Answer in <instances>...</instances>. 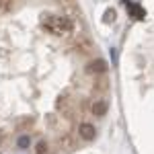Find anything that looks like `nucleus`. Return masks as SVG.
<instances>
[{"label": "nucleus", "instance_id": "3", "mask_svg": "<svg viewBox=\"0 0 154 154\" xmlns=\"http://www.w3.org/2000/svg\"><path fill=\"white\" fill-rule=\"evenodd\" d=\"M123 4H125V8L130 11V17H134L136 21H144V19H146V11H144L140 4H136V2H131V0H123Z\"/></svg>", "mask_w": 154, "mask_h": 154}, {"label": "nucleus", "instance_id": "9", "mask_svg": "<svg viewBox=\"0 0 154 154\" xmlns=\"http://www.w3.org/2000/svg\"><path fill=\"white\" fill-rule=\"evenodd\" d=\"M60 2H64V4H72L74 0H60Z\"/></svg>", "mask_w": 154, "mask_h": 154}, {"label": "nucleus", "instance_id": "2", "mask_svg": "<svg viewBox=\"0 0 154 154\" xmlns=\"http://www.w3.org/2000/svg\"><path fill=\"white\" fill-rule=\"evenodd\" d=\"M78 136L82 138L84 142L95 140V136H97L95 125H93V123H88V121H80V123H78Z\"/></svg>", "mask_w": 154, "mask_h": 154}, {"label": "nucleus", "instance_id": "8", "mask_svg": "<svg viewBox=\"0 0 154 154\" xmlns=\"http://www.w3.org/2000/svg\"><path fill=\"white\" fill-rule=\"evenodd\" d=\"M48 148H49V144L41 140V142H39V144L35 146V154H51V152L48 150Z\"/></svg>", "mask_w": 154, "mask_h": 154}, {"label": "nucleus", "instance_id": "5", "mask_svg": "<svg viewBox=\"0 0 154 154\" xmlns=\"http://www.w3.org/2000/svg\"><path fill=\"white\" fill-rule=\"evenodd\" d=\"M107 109H109V105H107L105 99H95V101H93V105H91L93 115H99V117H103V115H105Z\"/></svg>", "mask_w": 154, "mask_h": 154}, {"label": "nucleus", "instance_id": "1", "mask_svg": "<svg viewBox=\"0 0 154 154\" xmlns=\"http://www.w3.org/2000/svg\"><path fill=\"white\" fill-rule=\"evenodd\" d=\"M41 25L48 33L56 37H66L74 31V21L70 17H62V14H48V17H43Z\"/></svg>", "mask_w": 154, "mask_h": 154}, {"label": "nucleus", "instance_id": "7", "mask_svg": "<svg viewBox=\"0 0 154 154\" xmlns=\"http://www.w3.org/2000/svg\"><path fill=\"white\" fill-rule=\"evenodd\" d=\"M115 17H117V12L113 11V8H107L105 14H103V23H113V21H115Z\"/></svg>", "mask_w": 154, "mask_h": 154}, {"label": "nucleus", "instance_id": "6", "mask_svg": "<svg viewBox=\"0 0 154 154\" xmlns=\"http://www.w3.org/2000/svg\"><path fill=\"white\" fill-rule=\"evenodd\" d=\"M29 146H31V138H29V134H23V136H19V138H17V148L27 150Z\"/></svg>", "mask_w": 154, "mask_h": 154}, {"label": "nucleus", "instance_id": "4", "mask_svg": "<svg viewBox=\"0 0 154 154\" xmlns=\"http://www.w3.org/2000/svg\"><path fill=\"white\" fill-rule=\"evenodd\" d=\"M86 70L91 72V74H95V76L105 74V72H107V62H105V60H101V58H97V60H93V62L88 64V68H86Z\"/></svg>", "mask_w": 154, "mask_h": 154}, {"label": "nucleus", "instance_id": "10", "mask_svg": "<svg viewBox=\"0 0 154 154\" xmlns=\"http://www.w3.org/2000/svg\"><path fill=\"white\" fill-rule=\"evenodd\" d=\"M0 144H2V136H0Z\"/></svg>", "mask_w": 154, "mask_h": 154}]
</instances>
